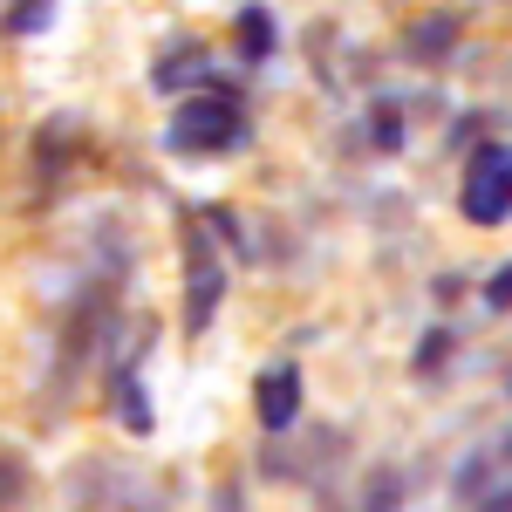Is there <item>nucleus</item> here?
Returning a JSON list of instances; mask_svg holds the SVG:
<instances>
[{"instance_id":"f257e3e1","label":"nucleus","mask_w":512,"mask_h":512,"mask_svg":"<svg viewBox=\"0 0 512 512\" xmlns=\"http://www.w3.org/2000/svg\"><path fill=\"white\" fill-rule=\"evenodd\" d=\"M239 137H246V117H239V103L226 89H205L192 103H178V117L164 130V144L178 151V158H212V151H233Z\"/></svg>"},{"instance_id":"f03ea898","label":"nucleus","mask_w":512,"mask_h":512,"mask_svg":"<svg viewBox=\"0 0 512 512\" xmlns=\"http://www.w3.org/2000/svg\"><path fill=\"white\" fill-rule=\"evenodd\" d=\"M69 492H76V512H164V492L151 478L130 472V465H103V458L76 465Z\"/></svg>"},{"instance_id":"7ed1b4c3","label":"nucleus","mask_w":512,"mask_h":512,"mask_svg":"<svg viewBox=\"0 0 512 512\" xmlns=\"http://www.w3.org/2000/svg\"><path fill=\"white\" fill-rule=\"evenodd\" d=\"M219 294H226V267H219V253H212L205 226L185 219V335H205V328H212Z\"/></svg>"},{"instance_id":"20e7f679","label":"nucleus","mask_w":512,"mask_h":512,"mask_svg":"<svg viewBox=\"0 0 512 512\" xmlns=\"http://www.w3.org/2000/svg\"><path fill=\"white\" fill-rule=\"evenodd\" d=\"M458 205H465L472 226H499V219H506L512 212V144H485V151H478L472 171H465Z\"/></svg>"},{"instance_id":"39448f33","label":"nucleus","mask_w":512,"mask_h":512,"mask_svg":"<svg viewBox=\"0 0 512 512\" xmlns=\"http://www.w3.org/2000/svg\"><path fill=\"white\" fill-rule=\"evenodd\" d=\"M253 417H260V431H294V417H301V369L294 362H280L267 369L260 383H253Z\"/></svg>"},{"instance_id":"423d86ee","label":"nucleus","mask_w":512,"mask_h":512,"mask_svg":"<svg viewBox=\"0 0 512 512\" xmlns=\"http://www.w3.org/2000/svg\"><path fill=\"white\" fill-rule=\"evenodd\" d=\"M239 48H246V62L274 55V14L267 7H239Z\"/></svg>"},{"instance_id":"0eeeda50","label":"nucleus","mask_w":512,"mask_h":512,"mask_svg":"<svg viewBox=\"0 0 512 512\" xmlns=\"http://www.w3.org/2000/svg\"><path fill=\"white\" fill-rule=\"evenodd\" d=\"M451 41H458V21H451V14H424V21L410 28V48H417L424 62H437V55H451Z\"/></svg>"},{"instance_id":"6e6552de","label":"nucleus","mask_w":512,"mask_h":512,"mask_svg":"<svg viewBox=\"0 0 512 512\" xmlns=\"http://www.w3.org/2000/svg\"><path fill=\"white\" fill-rule=\"evenodd\" d=\"M117 417H123V431H151V396H144V383L130 369H117Z\"/></svg>"},{"instance_id":"1a4fd4ad","label":"nucleus","mask_w":512,"mask_h":512,"mask_svg":"<svg viewBox=\"0 0 512 512\" xmlns=\"http://www.w3.org/2000/svg\"><path fill=\"white\" fill-rule=\"evenodd\" d=\"M28 492H35L28 465H21L14 451H0V512H21V506H28Z\"/></svg>"},{"instance_id":"9d476101","label":"nucleus","mask_w":512,"mask_h":512,"mask_svg":"<svg viewBox=\"0 0 512 512\" xmlns=\"http://www.w3.org/2000/svg\"><path fill=\"white\" fill-rule=\"evenodd\" d=\"M185 82H205V48H178L158 62V89H185Z\"/></svg>"},{"instance_id":"9b49d317","label":"nucleus","mask_w":512,"mask_h":512,"mask_svg":"<svg viewBox=\"0 0 512 512\" xmlns=\"http://www.w3.org/2000/svg\"><path fill=\"white\" fill-rule=\"evenodd\" d=\"M48 21H55V0H14V7H7V28H14V35H41Z\"/></svg>"},{"instance_id":"f8f14e48","label":"nucleus","mask_w":512,"mask_h":512,"mask_svg":"<svg viewBox=\"0 0 512 512\" xmlns=\"http://www.w3.org/2000/svg\"><path fill=\"white\" fill-rule=\"evenodd\" d=\"M396 485H403V478H396L390 465H383V472H369V512H396Z\"/></svg>"},{"instance_id":"ddd939ff","label":"nucleus","mask_w":512,"mask_h":512,"mask_svg":"<svg viewBox=\"0 0 512 512\" xmlns=\"http://www.w3.org/2000/svg\"><path fill=\"white\" fill-rule=\"evenodd\" d=\"M376 144H383V151H396V144H403V117H396L390 103L376 110Z\"/></svg>"},{"instance_id":"4468645a","label":"nucleus","mask_w":512,"mask_h":512,"mask_svg":"<svg viewBox=\"0 0 512 512\" xmlns=\"http://www.w3.org/2000/svg\"><path fill=\"white\" fill-rule=\"evenodd\" d=\"M444 355H451V335H444V328H431V335H424V349H417V369H437Z\"/></svg>"},{"instance_id":"2eb2a0df","label":"nucleus","mask_w":512,"mask_h":512,"mask_svg":"<svg viewBox=\"0 0 512 512\" xmlns=\"http://www.w3.org/2000/svg\"><path fill=\"white\" fill-rule=\"evenodd\" d=\"M485 301H492V308H512V260H506L492 280H485Z\"/></svg>"},{"instance_id":"dca6fc26","label":"nucleus","mask_w":512,"mask_h":512,"mask_svg":"<svg viewBox=\"0 0 512 512\" xmlns=\"http://www.w3.org/2000/svg\"><path fill=\"white\" fill-rule=\"evenodd\" d=\"M212 512H246V499H239V485H219V492H212Z\"/></svg>"},{"instance_id":"f3484780","label":"nucleus","mask_w":512,"mask_h":512,"mask_svg":"<svg viewBox=\"0 0 512 512\" xmlns=\"http://www.w3.org/2000/svg\"><path fill=\"white\" fill-rule=\"evenodd\" d=\"M478 512H512V485H506V492H499V499H485V506H478Z\"/></svg>"},{"instance_id":"a211bd4d","label":"nucleus","mask_w":512,"mask_h":512,"mask_svg":"<svg viewBox=\"0 0 512 512\" xmlns=\"http://www.w3.org/2000/svg\"><path fill=\"white\" fill-rule=\"evenodd\" d=\"M506 458H512V437H506Z\"/></svg>"}]
</instances>
